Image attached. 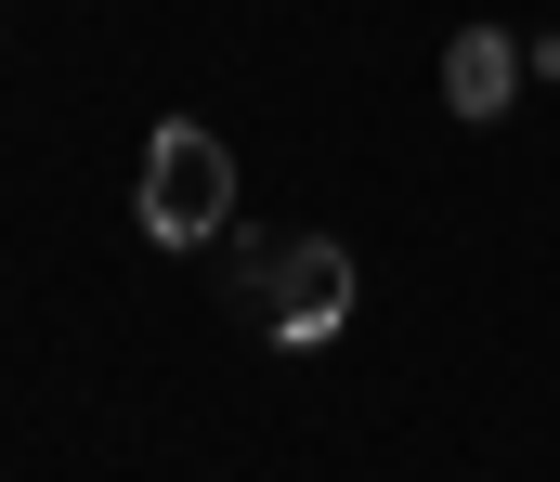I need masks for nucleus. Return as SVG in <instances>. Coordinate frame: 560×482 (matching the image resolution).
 <instances>
[{
    "label": "nucleus",
    "mask_w": 560,
    "mask_h": 482,
    "mask_svg": "<svg viewBox=\"0 0 560 482\" xmlns=\"http://www.w3.org/2000/svg\"><path fill=\"white\" fill-rule=\"evenodd\" d=\"M131 209H143V248H209V235L235 222V157H222V131H209V118H156Z\"/></svg>",
    "instance_id": "nucleus-2"
},
{
    "label": "nucleus",
    "mask_w": 560,
    "mask_h": 482,
    "mask_svg": "<svg viewBox=\"0 0 560 482\" xmlns=\"http://www.w3.org/2000/svg\"><path fill=\"white\" fill-rule=\"evenodd\" d=\"M522 66H535V52H522L509 26H456V39H443V105H456V118H509Z\"/></svg>",
    "instance_id": "nucleus-3"
},
{
    "label": "nucleus",
    "mask_w": 560,
    "mask_h": 482,
    "mask_svg": "<svg viewBox=\"0 0 560 482\" xmlns=\"http://www.w3.org/2000/svg\"><path fill=\"white\" fill-rule=\"evenodd\" d=\"M235 314L261 326V339H287V352L339 339V326H352V248H339V235H248Z\"/></svg>",
    "instance_id": "nucleus-1"
}]
</instances>
